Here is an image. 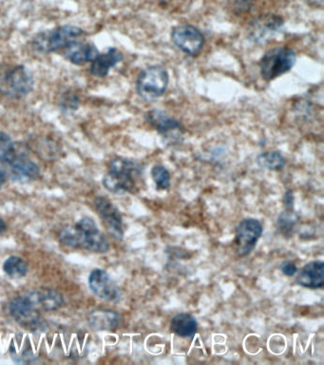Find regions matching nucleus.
Listing matches in <instances>:
<instances>
[{"instance_id":"obj_1","label":"nucleus","mask_w":324,"mask_h":365,"mask_svg":"<svg viewBox=\"0 0 324 365\" xmlns=\"http://www.w3.org/2000/svg\"><path fill=\"white\" fill-rule=\"evenodd\" d=\"M61 242L74 248H82L91 252L105 253L110 250L106 236L97 228L93 219H80L74 226L61 232Z\"/></svg>"},{"instance_id":"obj_2","label":"nucleus","mask_w":324,"mask_h":365,"mask_svg":"<svg viewBox=\"0 0 324 365\" xmlns=\"http://www.w3.org/2000/svg\"><path fill=\"white\" fill-rule=\"evenodd\" d=\"M141 165L129 159L117 158L112 161L109 172L105 175L103 185L115 194L134 193L141 182Z\"/></svg>"},{"instance_id":"obj_3","label":"nucleus","mask_w":324,"mask_h":365,"mask_svg":"<svg viewBox=\"0 0 324 365\" xmlns=\"http://www.w3.org/2000/svg\"><path fill=\"white\" fill-rule=\"evenodd\" d=\"M34 88L32 72L22 65H0V93L21 98Z\"/></svg>"},{"instance_id":"obj_4","label":"nucleus","mask_w":324,"mask_h":365,"mask_svg":"<svg viewBox=\"0 0 324 365\" xmlns=\"http://www.w3.org/2000/svg\"><path fill=\"white\" fill-rule=\"evenodd\" d=\"M86 32L77 26L65 25L39 32L32 40V48L42 53H53L66 48Z\"/></svg>"},{"instance_id":"obj_5","label":"nucleus","mask_w":324,"mask_h":365,"mask_svg":"<svg viewBox=\"0 0 324 365\" xmlns=\"http://www.w3.org/2000/svg\"><path fill=\"white\" fill-rule=\"evenodd\" d=\"M169 81V74L164 68L162 66L145 68L137 78V94L145 101H155L166 93Z\"/></svg>"},{"instance_id":"obj_6","label":"nucleus","mask_w":324,"mask_h":365,"mask_svg":"<svg viewBox=\"0 0 324 365\" xmlns=\"http://www.w3.org/2000/svg\"><path fill=\"white\" fill-rule=\"evenodd\" d=\"M296 59L295 51L287 47H276L267 51L260 62L261 77L266 81L276 79L292 69Z\"/></svg>"},{"instance_id":"obj_7","label":"nucleus","mask_w":324,"mask_h":365,"mask_svg":"<svg viewBox=\"0 0 324 365\" xmlns=\"http://www.w3.org/2000/svg\"><path fill=\"white\" fill-rule=\"evenodd\" d=\"M171 40L178 49L190 56L199 55L205 44L204 34L190 24L175 27L171 32Z\"/></svg>"},{"instance_id":"obj_8","label":"nucleus","mask_w":324,"mask_h":365,"mask_svg":"<svg viewBox=\"0 0 324 365\" xmlns=\"http://www.w3.org/2000/svg\"><path fill=\"white\" fill-rule=\"evenodd\" d=\"M263 226L260 221L253 218L242 220L237 226L236 238H235L238 256L250 255L263 234Z\"/></svg>"},{"instance_id":"obj_9","label":"nucleus","mask_w":324,"mask_h":365,"mask_svg":"<svg viewBox=\"0 0 324 365\" xmlns=\"http://www.w3.org/2000/svg\"><path fill=\"white\" fill-rule=\"evenodd\" d=\"M89 286L98 298L105 301L116 302L120 299V288L105 270H93L89 277Z\"/></svg>"},{"instance_id":"obj_10","label":"nucleus","mask_w":324,"mask_h":365,"mask_svg":"<svg viewBox=\"0 0 324 365\" xmlns=\"http://www.w3.org/2000/svg\"><path fill=\"white\" fill-rule=\"evenodd\" d=\"M96 208L100 217L106 224L110 233L115 239L122 240L124 237L123 219L118 208L105 197H97Z\"/></svg>"},{"instance_id":"obj_11","label":"nucleus","mask_w":324,"mask_h":365,"mask_svg":"<svg viewBox=\"0 0 324 365\" xmlns=\"http://www.w3.org/2000/svg\"><path fill=\"white\" fill-rule=\"evenodd\" d=\"M10 313L18 324L27 328H34L39 324V314L28 295L13 299Z\"/></svg>"},{"instance_id":"obj_12","label":"nucleus","mask_w":324,"mask_h":365,"mask_svg":"<svg viewBox=\"0 0 324 365\" xmlns=\"http://www.w3.org/2000/svg\"><path fill=\"white\" fill-rule=\"evenodd\" d=\"M297 283L307 288H320L324 285V264L314 261L305 264L297 276Z\"/></svg>"},{"instance_id":"obj_13","label":"nucleus","mask_w":324,"mask_h":365,"mask_svg":"<svg viewBox=\"0 0 324 365\" xmlns=\"http://www.w3.org/2000/svg\"><path fill=\"white\" fill-rule=\"evenodd\" d=\"M65 56L75 65H83L93 61L99 55L97 48L91 43L74 41L67 46Z\"/></svg>"},{"instance_id":"obj_14","label":"nucleus","mask_w":324,"mask_h":365,"mask_svg":"<svg viewBox=\"0 0 324 365\" xmlns=\"http://www.w3.org/2000/svg\"><path fill=\"white\" fill-rule=\"evenodd\" d=\"M11 166V177L15 182L28 183L39 177V167L28 158H15Z\"/></svg>"},{"instance_id":"obj_15","label":"nucleus","mask_w":324,"mask_h":365,"mask_svg":"<svg viewBox=\"0 0 324 365\" xmlns=\"http://www.w3.org/2000/svg\"><path fill=\"white\" fill-rule=\"evenodd\" d=\"M123 55L115 48H110L106 53L96 56L91 64V74L97 77H105L110 70L123 60Z\"/></svg>"},{"instance_id":"obj_16","label":"nucleus","mask_w":324,"mask_h":365,"mask_svg":"<svg viewBox=\"0 0 324 365\" xmlns=\"http://www.w3.org/2000/svg\"><path fill=\"white\" fill-rule=\"evenodd\" d=\"M28 297L34 307L43 310H56L63 305L62 295L53 289H37L30 292Z\"/></svg>"},{"instance_id":"obj_17","label":"nucleus","mask_w":324,"mask_h":365,"mask_svg":"<svg viewBox=\"0 0 324 365\" xmlns=\"http://www.w3.org/2000/svg\"><path fill=\"white\" fill-rule=\"evenodd\" d=\"M147 121L159 132L167 137L172 132H180L182 125L176 119L170 117L167 113L159 110H150L147 113Z\"/></svg>"},{"instance_id":"obj_18","label":"nucleus","mask_w":324,"mask_h":365,"mask_svg":"<svg viewBox=\"0 0 324 365\" xmlns=\"http://www.w3.org/2000/svg\"><path fill=\"white\" fill-rule=\"evenodd\" d=\"M170 328L177 336L193 338L198 328V324L193 315L181 313L172 318Z\"/></svg>"},{"instance_id":"obj_19","label":"nucleus","mask_w":324,"mask_h":365,"mask_svg":"<svg viewBox=\"0 0 324 365\" xmlns=\"http://www.w3.org/2000/svg\"><path fill=\"white\" fill-rule=\"evenodd\" d=\"M90 323L96 330H115L120 326L121 318L115 311L100 310L91 314Z\"/></svg>"},{"instance_id":"obj_20","label":"nucleus","mask_w":324,"mask_h":365,"mask_svg":"<svg viewBox=\"0 0 324 365\" xmlns=\"http://www.w3.org/2000/svg\"><path fill=\"white\" fill-rule=\"evenodd\" d=\"M4 270L10 277L22 278L28 272V264L21 257L11 256L5 261Z\"/></svg>"},{"instance_id":"obj_21","label":"nucleus","mask_w":324,"mask_h":365,"mask_svg":"<svg viewBox=\"0 0 324 365\" xmlns=\"http://www.w3.org/2000/svg\"><path fill=\"white\" fill-rule=\"evenodd\" d=\"M259 166L269 170H280L285 166V159L278 151H268L258 156Z\"/></svg>"},{"instance_id":"obj_22","label":"nucleus","mask_w":324,"mask_h":365,"mask_svg":"<svg viewBox=\"0 0 324 365\" xmlns=\"http://www.w3.org/2000/svg\"><path fill=\"white\" fill-rule=\"evenodd\" d=\"M15 143L9 135L0 132V162L11 164L16 158Z\"/></svg>"},{"instance_id":"obj_23","label":"nucleus","mask_w":324,"mask_h":365,"mask_svg":"<svg viewBox=\"0 0 324 365\" xmlns=\"http://www.w3.org/2000/svg\"><path fill=\"white\" fill-rule=\"evenodd\" d=\"M151 177L155 183L156 188L160 191H167L170 186V175L169 170L162 165H155L151 169Z\"/></svg>"},{"instance_id":"obj_24","label":"nucleus","mask_w":324,"mask_h":365,"mask_svg":"<svg viewBox=\"0 0 324 365\" xmlns=\"http://www.w3.org/2000/svg\"><path fill=\"white\" fill-rule=\"evenodd\" d=\"M278 228L285 235H290L294 231L297 224V216L291 210H285L280 213L278 217Z\"/></svg>"},{"instance_id":"obj_25","label":"nucleus","mask_w":324,"mask_h":365,"mask_svg":"<svg viewBox=\"0 0 324 365\" xmlns=\"http://www.w3.org/2000/svg\"><path fill=\"white\" fill-rule=\"evenodd\" d=\"M280 269H282L283 274L289 276V277H292L298 271L296 264L292 263V262H285L280 266Z\"/></svg>"},{"instance_id":"obj_26","label":"nucleus","mask_w":324,"mask_h":365,"mask_svg":"<svg viewBox=\"0 0 324 365\" xmlns=\"http://www.w3.org/2000/svg\"><path fill=\"white\" fill-rule=\"evenodd\" d=\"M283 203H285V207L287 210H292L294 205V196L292 191H288L287 193H285Z\"/></svg>"},{"instance_id":"obj_27","label":"nucleus","mask_w":324,"mask_h":365,"mask_svg":"<svg viewBox=\"0 0 324 365\" xmlns=\"http://www.w3.org/2000/svg\"><path fill=\"white\" fill-rule=\"evenodd\" d=\"M7 226L5 222L0 218V235L4 234L6 231Z\"/></svg>"},{"instance_id":"obj_28","label":"nucleus","mask_w":324,"mask_h":365,"mask_svg":"<svg viewBox=\"0 0 324 365\" xmlns=\"http://www.w3.org/2000/svg\"><path fill=\"white\" fill-rule=\"evenodd\" d=\"M5 181V174L4 170L0 169V188H1L2 185H4Z\"/></svg>"}]
</instances>
